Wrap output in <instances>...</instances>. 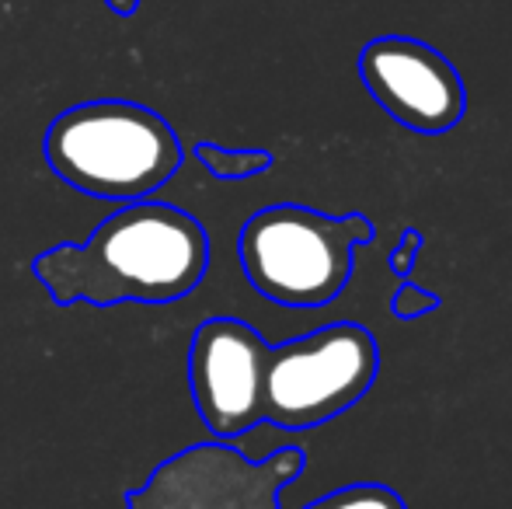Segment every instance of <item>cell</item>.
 Wrapping results in <instances>:
<instances>
[{"instance_id":"cell-1","label":"cell","mask_w":512,"mask_h":509,"mask_svg":"<svg viewBox=\"0 0 512 509\" xmlns=\"http://www.w3.org/2000/svg\"><path fill=\"white\" fill-rule=\"evenodd\" d=\"M206 269V227L157 199L126 203L84 245H56L32 262L35 279L60 307L175 304L203 283Z\"/></svg>"},{"instance_id":"cell-2","label":"cell","mask_w":512,"mask_h":509,"mask_svg":"<svg viewBox=\"0 0 512 509\" xmlns=\"http://www.w3.org/2000/svg\"><path fill=\"white\" fill-rule=\"evenodd\" d=\"M60 182L95 199H150L178 168L182 143L171 123L136 102H84L60 112L42 143Z\"/></svg>"},{"instance_id":"cell-3","label":"cell","mask_w":512,"mask_h":509,"mask_svg":"<svg viewBox=\"0 0 512 509\" xmlns=\"http://www.w3.org/2000/svg\"><path fill=\"white\" fill-rule=\"evenodd\" d=\"M373 238L366 217H324L297 203L258 210L237 238L248 283L283 307H321L345 290L356 248Z\"/></svg>"},{"instance_id":"cell-4","label":"cell","mask_w":512,"mask_h":509,"mask_svg":"<svg viewBox=\"0 0 512 509\" xmlns=\"http://www.w3.org/2000/svg\"><path fill=\"white\" fill-rule=\"evenodd\" d=\"M380 353L363 325L338 321L269 346L262 377V422L314 429L342 415L377 381Z\"/></svg>"},{"instance_id":"cell-5","label":"cell","mask_w":512,"mask_h":509,"mask_svg":"<svg viewBox=\"0 0 512 509\" xmlns=\"http://www.w3.org/2000/svg\"><path fill=\"white\" fill-rule=\"evenodd\" d=\"M307 464L300 447H283L265 461H248L227 440L178 450L140 489L126 492L129 509H279V492Z\"/></svg>"},{"instance_id":"cell-6","label":"cell","mask_w":512,"mask_h":509,"mask_svg":"<svg viewBox=\"0 0 512 509\" xmlns=\"http://www.w3.org/2000/svg\"><path fill=\"white\" fill-rule=\"evenodd\" d=\"M269 342L237 318H209L189 349V387L196 412L216 440H234L262 422V377Z\"/></svg>"},{"instance_id":"cell-7","label":"cell","mask_w":512,"mask_h":509,"mask_svg":"<svg viewBox=\"0 0 512 509\" xmlns=\"http://www.w3.org/2000/svg\"><path fill=\"white\" fill-rule=\"evenodd\" d=\"M359 74L373 102L415 133H446L464 119L467 91L443 53L418 39L387 35L363 49Z\"/></svg>"},{"instance_id":"cell-8","label":"cell","mask_w":512,"mask_h":509,"mask_svg":"<svg viewBox=\"0 0 512 509\" xmlns=\"http://www.w3.org/2000/svg\"><path fill=\"white\" fill-rule=\"evenodd\" d=\"M196 157L203 161V168L220 182H244V178H255L262 171L272 168L269 150H223L216 143H196Z\"/></svg>"},{"instance_id":"cell-9","label":"cell","mask_w":512,"mask_h":509,"mask_svg":"<svg viewBox=\"0 0 512 509\" xmlns=\"http://www.w3.org/2000/svg\"><path fill=\"white\" fill-rule=\"evenodd\" d=\"M304 509H408V506L391 485L356 482V485H345V489H335V492H328V496L314 499V503H307Z\"/></svg>"},{"instance_id":"cell-10","label":"cell","mask_w":512,"mask_h":509,"mask_svg":"<svg viewBox=\"0 0 512 509\" xmlns=\"http://www.w3.org/2000/svg\"><path fill=\"white\" fill-rule=\"evenodd\" d=\"M429 307H436V300H432V297H418L415 286L401 290V293H398V300H394V311H398L401 318H415L418 311H429Z\"/></svg>"},{"instance_id":"cell-11","label":"cell","mask_w":512,"mask_h":509,"mask_svg":"<svg viewBox=\"0 0 512 509\" xmlns=\"http://www.w3.org/2000/svg\"><path fill=\"white\" fill-rule=\"evenodd\" d=\"M108 7H112L115 14H133L136 7H140V0H108Z\"/></svg>"}]
</instances>
